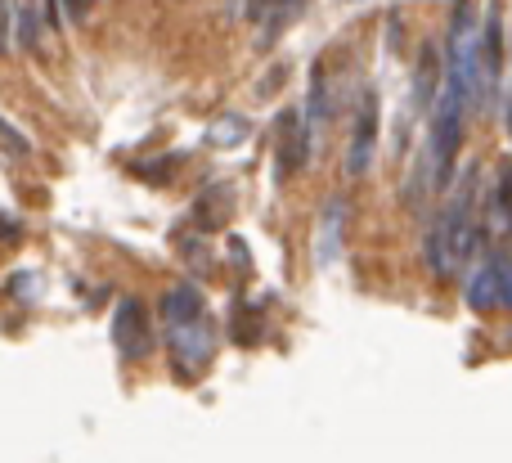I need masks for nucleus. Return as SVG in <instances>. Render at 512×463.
<instances>
[{"label":"nucleus","instance_id":"16","mask_svg":"<svg viewBox=\"0 0 512 463\" xmlns=\"http://www.w3.org/2000/svg\"><path fill=\"white\" fill-rule=\"evenodd\" d=\"M9 45H14V5L0 0V54H9Z\"/></svg>","mask_w":512,"mask_h":463},{"label":"nucleus","instance_id":"1","mask_svg":"<svg viewBox=\"0 0 512 463\" xmlns=\"http://www.w3.org/2000/svg\"><path fill=\"white\" fill-rule=\"evenodd\" d=\"M468 90L459 81H445L441 95L432 104V189H445L454 176V162H459V149H463V135H468Z\"/></svg>","mask_w":512,"mask_h":463},{"label":"nucleus","instance_id":"5","mask_svg":"<svg viewBox=\"0 0 512 463\" xmlns=\"http://www.w3.org/2000/svg\"><path fill=\"white\" fill-rule=\"evenodd\" d=\"M378 117H382V99L373 86L360 90V108H355V131L346 144V176L360 180L373 167V144H378Z\"/></svg>","mask_w":512,"mask_h":463},{"label":"nucleus","instance_id":"6","mask_svg":"<svg viewBox=\"0 0 512 463\" xmlns=\"http://www.w3.org/2000/svg\"><path fill=\"white\" fill-rule=\"evenodd\" d=\"M113 347L122 351L126 360H140L144 351L153 347V329H149V311H144V302L126 297V302L113 311Z\"/></svg>","mask_w":512,"mask_h":463},{"label":"nucleus","instance_id":"2","mask_svg":"<svg viewBox=\"0 0 512 463\" xmlns=\"http://www.w3.org/2000/svg\"><path fill=\"white\" fill-rule=\"evenodd\" d=\"M477 167H468V176L459 180V189L450 194V203L441 207V230H445V243L454 252V266H472V257L486 252V234H481V189H477Z\"/></svg>","mask_w":512,"mask_h":463},{"label":"nucleus","instance_id":"13","mask_svg":"<svg viewBox=\"0 0 512 463\" xmlns=\"http://www.w3.org/2000/svg\"><path fill=\"white\" fill-rule=\"evenodd\" d=\"M414 99L423 108H432L436 104V50L427 45L423 50V59H418V72H414Z\"/></svg>","mask_w":512,"mask_h":463},{"label":"nucleus","instance_id":"10","mask_svg":"<svg viewBox=\"0 0 512 463\" xmlns=\"http://www.w3.org/2000/svg\"><path fill=\"white\" fill-rule=\"evenodd\" d=\"M342 225H346V203L333 194L328 207H324V216H319V243H315L319 266H328V261L342 257Z\"/></svg>","mask_w":512,"mask_h":463},{"label":"nucleus","instance_id":"17","mask_svg":"<svg viewBox=\"0 0 512 463\" xmlns=\"http://www.w3.org/2000/svg\"><path fill=\"white\" fill-rule=\"evenodd\" d=\"M63 9H68L72 23H81V18H90V9H95V0H63Z\"/></svg>","mask_w":512,"mask_h":463},{"label":"nucleus","instance_id":"12","mask_svg":"<svg viewBox=\"0 0 512 463\" xmlns=\"http://www.w3.org/2000/svg\"><path fill=\"white\" fill-rule=\"evenodd\" d=\"M14 5V45L18 50H36L41 45V9L36 0H9Z\"/></svg>","mask_w":512,"mask_h":463},{"label":"nucleus","instance_id":"19","mask_svg":"<svg viewBox=\"0 0 512 463\" xmlns=\"http://www.w3.org/2000/svg\"><path fill=\"white\" fill-rule=\"evenodd\" d=\"M0 239H18V221L0 212Z\"/></svg>","mask_w":512,"mask_h":463},{"label":"nucleus","instance_id":"18","mask_svg":"<svg viewBox=\"0 0 512 463\" xmlns=\"http://www.w3.org/2000/svg\"><path fill=\"white\" fill-rule=\"evenodd\" d=\"M499 306H508L512 311V261L504 266V279H499Z\"/></svg>","mask_w":512,"mask_h":463},{"label":"nucleus","instance_id":"14","mask_svg":"<svg viewBox=\"0 0 512 463\" xmlns=\"http://www.w3.org/2000/svg\"><path fill=\"white\" fill-rule=\"evenodd\" d=\"M0 153H9V158H32V144H27V135H18L14 126L0 117Z\"/></svg>","mask_w":512,"mask_h":463},{"label":"nucleus","instance_id":"15","mask_svg":"<svg viewBox=\"0 0 512 463\" xmlns=\"http://www.w3.org/2000/svg\"><path fill=\"white\" fill-rule=\"evenodd\" d=\"M225 126H230V131H221V126L212 131L216 144H239V140H248V126H243V117H225Z\"/></svg>","mask_w":512,"mask_h":463},{"label":"nucleus","instance_id":"9","mask_svg":"<svg viewBox=\"0 0 512 463\" xmlns=\"http://www.w3.org/2000/svg\"><path fill=\"white\" fill-rule=\"evenodd\" d=\"M504 266H508V252H486L481 257V266L472 270L468 288H463V302L472 306V311H495L499 306V279H504Z\"/></svg>","mask_w":512,"mask_h":463},{"label":"nucleus","instance_id":"8","mask_svg":"<svg viewBox=\"0 0 512 463\" xmlns=\"http://www.w3.org/2000/svg\"><path fill=\"white\" fill-rule=\"evenodd\" d=\"M310 162V126H306V113L288 108L279 117V176H297L301 167Z\"/></svg>","mask_w":512,"mask_h":463},{"label":"nucleus","instance_id":"20","mask_svg":"<svg viewBox=\"0 0 512 463\" xmlns=\"http://www.w3.org/2000/svg\"><path fill=\"white\" fill-rule=\"evenodd\" d=\"M504 122H508V135H512V81H508V104H504Z\"/></svg>","mask_w":512,"mask_h":463},{"label":"nucleus","instance_id":"3","mask_svg":"<svg viewBox=\"0 0 512 463\" xmlns=\"http://www.w3.org/2000/svg\"><path fill=\"white\" fill-rule=\"evenodd\" d=\"M499 81H504V18H499V0H490L486 18H481V45H477V95H472L477 113H486L495 104Z\"/></svg>","mask_w":512,"mask_h":463},{"label":"nucleus","instance_id":"11","mask_svg":"<svg viewBox=\"0 0 512 463\" xmlns=\"http://www.w3.org/2000/svg\"><path fill=\"white\" fill-rule=\"evenodd\" d=\"M230 207H234L230 203V185H221V189L212 185V189H203V194L194 198V221L203 225L207 234H216L225 221H230Z\"/></svg>","mask_w":512,"mask_h":463},{"label":"nucleus","instance_id":"4","mask_svg":"<svg viewBox=\"0 0 512 463\" xmlns=\"http://www.w3.org/2000/svg\"><path fill=\"white\" fill-rule=\"evenodd\" d=\"M481 234H486L490 252L512 243V158H499V167H495V180H490V194H486V216H481Z\"/></svg>","mask_w":512,"mask_h":463},{"label":"nucleus","instance_id":"7","mask_svg":"<svg viewBox=\"0 0 512 463\" xmlns=\"http://www.w3.org/2000/svg\"><path fill=\"white\" fill-rule=\"evenodd\" d=\"M301 0H248V18L256 27V50H274L283 32L297 23Z\"/></svg>","mask_w":512,"mask_h":463}]
</instances>
